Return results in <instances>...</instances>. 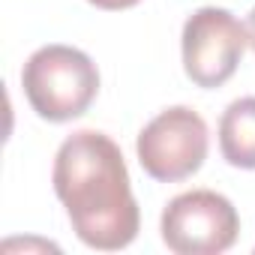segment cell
<instances>
[{
    "instance_id": "cell-1",
    "label": "cell",
    "mask_w": 255,
    "mask_h": 255,
    "mask_svg": "<svg viewBox=\"0 0 255 255\" xmlns=\"http://www.w3.org/2000/svg\"><path fill=\"white\" fill-rule=\"evenodd\" d=\"M51 183L84 246L117 252L138 237L141 210L132 195V180L120 147L105 132H72L57 147Z\"/></svg>"
},
{
    "instance_id": "cell-2",
    "label": "cell",
    "mask_w": 255,
    "mask_h": 255,
    "mask_svg": "<svg viewBox=\"0 0 255 255\" xmlns=\"http://www.w3.org/2000/svg\"><path fill=\"white\" fill-rule=\"evenodd\" d=\"M21 87L30 108L42 120L66 123L93 105L99 93V69L81 48L54 42L27 57L21 69Z\"/></svg>"
},
{
    "instance_id": "cell-3",
    "label": "cell",
    "mask_w": 255,
    "mask_h": 255,
    "mask_svg": "<svg viewBox=\"0 0 255 255\" xmlns=\"http://www.w3.org/2000/svg\"><path fill=\"white\" fill-rule=\"evenodd\" d=\"M210 150V132L204 117L189 105H171L159 111L138 132L135 153L147 177L159 183H177L192 177Z\"/></svg>"
},
{
    "instance_id": "cell-4",
    "label": "cell",
    "mask_w": 255,
    "mask_h": 255,
    "mask_svg": "<svg viewBox=\"0 0 255 255\" xmlns=\"http://www.w3.org/2000/svg\"><path fill=\"white\" fill-rule=\"evenodd\" d=\"M159 231L177 255H219L237 243L240 216L222 192L189 189L165 204Z\"/></svg>"
},
{
    "instance_id": "cell-5",
    "label": "cell",
    "mask_w": 255,
    "mask_h": 255,
    "mask_svg": "<svg viewBox=\"0 0 255 255\" xmlns=\"http://www.w3.org/2000/svg\"><path fill=\"white\" fill-rule=\"evenodd\" d=\"M246 45H249L246 24H240L228 9L201 6L183 24L180 36L183 72L195 87L204 90L222 87L237 72Z\"/></svg>"
},
{
    "instance_id": "cell-6",
    "label": "cell",
    "mask_w": 255,
    "mask_h": 255,
    "mask_svg": "<svg viewBox=\"0 0 255 255\" xmlns=\"http://www.w3.org/2000/svg\"><path fill=\"white\" fill-rule=\"evenodd\" d=\"M219 150L231 168L255 171V96H240L222 111Z\"/></svg>"
},
{
    "instance_id": "cell-7",
    "label": "cell",
    "mask_w": 255,
    "mask_h": 255,
    "mask_svg": "<svg viewBox=\"0 0 255 255\" xmlns=\"http://www.w3.org/2000/svg\"><path fill=\"white\" fill-rule=\"evenodd\" d=\"M90 6H96V9H105V12H120V9H132V6H138L141 0H87Z\"/></svg>"
},
{
    "instance_id": "cell-8",
    "label": "cell",
    "mask_w": 255,
    "mask_h": 255,
    "mask_svg": "<svg viewBox=\"0 0 255 255\" xmlns=\"http://www.w3.org/2000/svg\"><path fill=\"white\" fill-rule=\"evenodd\" d=\"M246 36H249V48L255 51V6H252V12L246 18Z\"/></svg>"
}]
</instances>
